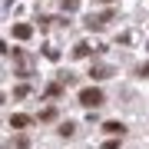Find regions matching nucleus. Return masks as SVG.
<instances>
[{"instance_id":"20e7f679","label":"nucleus","mask_w":149,"mask_h":149,"mask_svg":"<svg viewBox=\"0 0 149 149\" xmlns=\"http://www.w3.org/2000/svg\"><path fill=\"white\" fill-rule=\"evenodd\" d=\"M30 33H33V27H30V23H17V27H13V37H17V40H27Z\"/></svg>"},{"instance_id":"0eeeda50","label":"nucleus","mask_w":149,"mask_h":149,"mask_svg":"<svg viewBox=\"0 0 149 149\" xmlns=\"http://www.w3.org/2000/svg\"><path fill=\"white\" fill-rule=\"evenodd\" d=\"M50 119H56V109H53V106H50V109H43V113H40V123H50Z\"/></svg>"},{"instance_id":"9d476101","label":"nucleus","mask_w":149,"mask_h":149,"mask_svg":"<svg viewBox=\"0 0 149 149\" xmlns=\"http://www.w3.org/2000/svg\"><path fill=\"white\" fill-rule=\"evenodd\" d=\"M103 3H113V0H103Z\"/></svg>"},{"instance_id":"f257e3e1","label":"nucleus","mask_w":149,"mask_h":149,"mask_svg":"<svg viewBox=\"0 0 149 149\" xmlns=\"http://www.w3.org/2000/svg\"><path fill=\"white\" fill-rule=\"evenodd\" d=\"M103 90H96V86H86V90H80V103L83 106H90V109H96V106H103Z\"/></svg>"},{"instance_id":"423d86ee","label":"nucleus","mask_w":149,"mask_h":149,"mask_svg":"<svg viewBox=\"0 0 149 149\" xmlns=\"http://www.w3.org/2000/svg\"><path fill=\"white\" fill-rule=\"evenodd\" d=\"M73 133H76V126H73V123H63V126H60V136H63V139H70Z\"/></svg>"},{"instance_id":"f03ea898","label":"nucleus","mask_w":149,"mask_h":149,"mask_svg":"<svg viewBox=\"0 0 149 149\" xmlns=\"http://www.w3.org/2000/svg\"><path fill=\"white\" fill-rule=\"evenodd\" d=\"M103 129H106L109 136H123V133H126V126H123V123H116V119H109V123H103Z\"/></svg>"},{"instance_id":"6e6552de","label":"nucleus","mask_w":149,"mask_h":149,"mask_svg":"<svg viewBox=\"0 0 149 149\" xmlns=\"http://www.w3.org/2000/svg\"><path fill=\"white\" fill-rule=\"evenodd\" d=\"M60 93H63V86H60V83H50V86H47V96H60Z\"/></svg>"},{"instance_id":"7ed1b4c3","label":"nucleus","mask_w":149,"mask_h":149,"mask_svg":"<svg viewBox=\"0 0 149 149\" xmlns=\"http://www.w3.org/2000/svg\"><path fill=\"white\" fill-rule=\"evenodd\" d=\"M10 126H13V129H27V126H30V116H23V113H13V116H10Z\"/></svg>"},{"instance_id":"39448f33","label":"nucleus","mask_w":149,"mask_h":149,"mask_svg":"<svg viewBox=\"0 0 149 149\" xmlns=\"http://www.w3.org/2000/svg\"><path fill=\"white\" fill-rule=\"evenodd\" d=\"M109 73H113V70H106V66H93V70H90V76H93V80H106Z\"/></svg>"},{"instance_id":"1a4fd4ad","label":"nucleus","mask_w":149,"mask_h":149,"mask_svg":"<svg viewBox=\"0 0 149 149\" xmlns=\"http://www.w3.org/2000/svg\"><path fill=\"white\" fill-rule=\"evenodd\" d=\"M63 7H66V10H76V7H80V0H63Z\"/></svg>"}]
</instances>
